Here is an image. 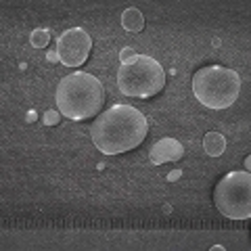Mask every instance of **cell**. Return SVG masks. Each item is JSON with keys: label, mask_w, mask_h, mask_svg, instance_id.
Returning <instances> with one entry per match:
<instances>
[{"label": "cell", "mask_w": 251, "mask_h": 251, "mask_svg": "<svg viewBox=\"0 0 251 251\" xmlns=\"http://www.w3.org/2000/svg\"><path fill=\"white\" fill-rule=\"evenodd\" d=\"M149 134L147 117L130 105H113L100 113L90 128L92 143L105 155H120L132 151Z\"/></svg>", "instance_id": "obj_1"}, {"label": "cell", "mask_w": 251, "mask_h": 251, "mask_svg": "<svg viewBox=\"0 0 251 251\" xmlns=\"http://www.w3.org/2000/svg\"><path fill=\"white\" fill-rule=\"evenodd\" d=\"M105 103V88L99 77L74 72L59 82L57 107L69 120H88L97 115Z\"/></svg>", "instance_id": "obj_2"}, {"label": "cell", "mask_w": 251, "mask_h": 251, "mask_svg": "<svg viewBox=\"0 0 251 251\" xmlns=\"http://www.w3.org/2000/svg\"><path fill=\"white\" fill-rule=\"evenodd\" d=\"M193 92L201 105L209 109H226L239 99L241 77L232 69L209 65L193 75Z\"/></svg>", "instance_id": "obj_3"}, {"label": "cell", "mask_w": 251, "mask_h": 251, "mask_svg": "<svg viewBox=\"0 0 251 251\" xmlns=\"http://www.w3.org/2000/svg\"><path fill=\"white\" fill-rule=\"evenodd\" d=\"M117 86L126 97L149 99L166 86V72L155 59L138 54L132 63H124L117 72Z\"/></svg>", "instance_id": "obj_4"}, {"label": "cell", "mask_w": 251, "mask_h": 251, "mask_svg": "<svg viewBox=\"0 0 251 251\" xmlns=\"http://www.w3.org/2000/svg\"><path fill=\"white\" fill-rule=\"evenodd\" d=\"M214 203L218 211L230 220L251 216V176L249 172H230L216 184Z\"/></svg>", "instance_id": "obj_5"}, {"label": "cell", "mask_w": 251, "mask_h": 251, "mask_svg": "<svg viewBox=\"0 0 251 251\" xmlns=\"http://www.w3.org/2000/svg\"><path fill=\"white\" fill-rule=\"evenodd\" d=\"M90 50H92V38L82 27H69L59 36L57 54L63 65H67V67L84 65Z\"/></svg>", "instance_id": "obj_6"}, {"label": "cell", "mask_w": 251, "mask_h": 251, "mask_svg": "<svg viewBox=\"0 0 251 251\" xmlns=\"http://www.w3.org/2000/svg\"><path fill=\"white\" fill-rule=\"evenodd\" d=\"M182 155H184V147H182V143H178L176 138H161L151 147V161L155 166L176 161Z\"/></svg>", "instance_id": "obj_7"}, {"label": "cell", "mask_w": 251, "mask_h": 251, "mask_svg": "<svg viewBox=\"0 0 251 251\" xmlns=\"http://www.w3.org/2000/svg\"><path fill=\"white\" fill-rule=\"evenodd\" d=\"M122 25L126 31H132V34H136V31H143L145 27V17L143 13H140L138 9H126L124 15H122Z\"/></svg>", "instance_id": "obj_8"}, {"label": "cell", "mask_w": 251, "mask_h": 251, "mask_svg": "<svg viewBox=\"0 0 251 251\" xmlns=\"http://www.w3.org/2000/svg\"><path fill=\"white\" fill-rule=\"evenodd\" d=\"M203 149L209 157H220L226 151V138L220 134V132H209L203 138Z\"/></svg>", "instance_id": "obj_9"}, {"label": "cell", "mask_w": 251, "mask_h": 251, "mask_svg": "<svg viewBox=\"0 0 251 251\" xmlns=\"http://www.w3.org/2000/svg\"><path fill=\"white\" fill-rule=\"evenodd\" d=\"M29 42L34 49H44L46 44L50 42V34H49V29H42V27H38L31 31V36H29Z\"/></svg>", "instance_id": "obj_10"}, {"label": "cell", "mask_w": 251, "mask_h": 251, "mask_svg": "<svg viewBox=\"0 0 251 251\" xmlns=\"http://www.w3.org/2000/svg\"><path fill=\"white\" fill-rule=\"evenodd\" d=\"M136 57H138V54H136V50H134V49H124V50L120 52L122 65H124V63H132V61H134Z\"/></svg>", "instance_id": "obj_11"}, {"label": "cell", "mask_w": 251, "mask_h": 251, "mask_svg": "<svg viewBox=\"0 0 251 251\" xmlns=\"http://www.w3.org/2000/svg\"><path fill=\"white\" fill-rule=\"evenodd\" d=\"M57 124H59V111L50 109V111L44 113V126H57Z\"/></svg>", "instance_id": "obj_12"}, {"label": "cell", "mask_w": 251, "mask_h": 251, "mask_svg": "<svg viewBox=\"0 0 251 251\" xmlns=\"http://www.w3.org/2000/svg\"><path fill=\"white\" fill-rule=\"evenodd\" d=\"M57 57H59V54H57V52H50V54H49V59H50V61H59Z\"/></svg>", "instance_id": "obj_13"}, {"label": "cell", "mask_w": 251, "mask_h": 251, "mask_svg": "<svg viewBox=\"0 0 251 251\" xmlns=\"http://www.w3.org/2000/svg\"><path fill=\"white\" fill-rule=\"evenodd\" d=\"M180 176V172H172V174H170V180H176Z\"/></svg>", "instance_id": "obj_14"}]
</instances>
